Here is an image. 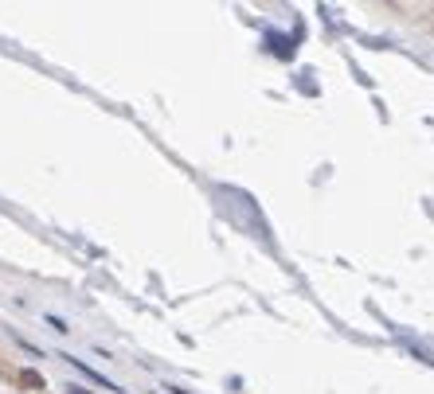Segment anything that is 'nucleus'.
Listing matches in <instances>:
<instances>
[{
	"label": "nucleus",
	"instance_id": "nucleus-1",
	"mask_svg": "<svg viewBox=\"0 0 434 394\" xmlns=\"http://www.w3.org/2000/svg\"><path fill=\"white\" fill-rule=\"evenodd\" d=\"M67 359H71V363H75V367H78V371H83V375H86V378H94V383H98V386H114V383H110V378H102V375H98V371H90V367H86V363H78V359H75V355H67Z\"/></svg>",
	"mask_w": 434,
	"mask_h": 394
},
{
	"label": "nucleus",
	"instance_id": "nucleus-2",
	"mask_svg": "<svg viewBox=\"0 0 434 394\" xmlns=\"http://www.w3.org/2000/svg\"><path fill=\"white\" fill-rule=\"evenodd\" d=\"M20 383H24L28 390H43V378H40V371H20Z\"/></svg>",
	"mask_w": 434,
	"mask_h": 394
}]
</instances>
